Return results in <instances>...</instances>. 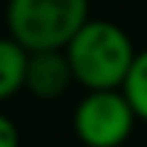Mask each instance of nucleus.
Returning <instances> with one entry per match:
<instances>
[{
  "mask_svg": "<svg viewBox=\"0 0 147 147\" xmlns=\"http://www.w3.org/2000/svg\"><path fill=\"white\" fill-rule=\"evenodd\" d=\"M66 58L75 84L90 90H121L138 55L133 38L113 20L90 18L66 43Z\"/></svg>",
  "mask_w": 147,
  "mask_h": 147,
  "instance_id": "f257e3e1",
  "label": "nucleus"
},
{
  "mask_svg": "<svg viewBox=\"0 0 147 147\" xmlns=\"http://www.w3.org/2000/svg\"><path fill=\"white\" fill-rule=\"evenodd\" d=\"M90 20V0H9V35L29 52L66 49Z\"/></svg>",
  "mask_w": 147,
  "mask_h": 147,
  "instance_id": "f03ea898",
  "label": "nucleus"
},
{
  "mask_svg": "<svg viewBox=\"0 0 147 147\" xmlns=\"http://www.w3.org/2000/svg\"><path fill=\"white\" fill-rule=\"evenodd\" d=\"M136 124L138 115L124 90H90L72 113V130L84 147H121Z\"/></svg>",
  "mask_w": 147,
  "mask_h": 147,
  "instance_id": "7ed1b4c3",
  "label": "nucleus"
},
{
  "mask_svg": "<svg viewBox=\"0 0 147 147\" xmlns=\"http://www.w3.org/2000/svg\"><path fill=\"white\" fill-rule=\"evenodd\" d=\"M72 84V66L63 49H43V52H29L26 63V90L40 98V101H55L61 98Z\"/></svg>",
  "mask_w": 147,
  "mask_h": 147,
  "instance_id": "20e7f679",
  "label": "nucleus"
},
{
  "mask_svg": "<svg viewBox=\"0 0 147 147\" xmlns=\"http://www.w3.org/2000/svg\"><path fill=\"white\" fill-rule=\"evenodd\" d=\"M26 63L29 49H23L12 35L0 38V101L26 90Z\"/></svg>",
  "mask_w": 147,
  "mask_h": 147,
  "instance_id": "39448f33",
  "label": "nucleus"
},
{
  "mask_svg": "<svg viewBox=\"0 0 147 147\" xmlns=\"http://www.w3.org/2000/svg\"><path fill=\"white\" fill-rule=\"evenodd\" d=\"M121 90H124L127 101L133 104L138 121L147 124V49H141L136 55V61L130 66V75H127V81H124Z\"/></svg>",
  "mask_w": 147,
  "mask_h": 147,
  "instance_id": "423d86ee",
  "label": "nucleus"
},
{
  "mask_svg": "<svg viewBox=\"0 0 147 147\" xmlns=\"http://www.w3.org/2000/svg\"><path fill=\"white\" fill-rule=\"evenodd\" d=\"M0 147H20V133L9 115L0 113Z\"/></svg>",
  "mask_w": 147,
  "mask_h": 147,
  "instance_id": "0eeeda50",
  "label": "nucleus"
}]
</instances>
